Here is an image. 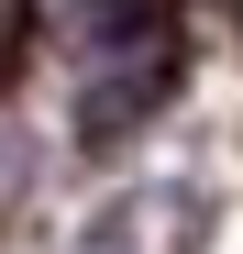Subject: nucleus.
<instances>
[{
	"label": "nucleus",
	"mask_w": 243,
	"mask_h": 254,
	"mask_svg": "<svg viewBox=\"0 0 243 254\" xmlns=\"http://www.w3.org/2000/svg\"><path fill=\"white\" fill-rule=\"evenodd\" d=\"M22 45H33V0H0V77L22 66Z\"/></svg>",
	"instance_id": "nucleus-1"
}]
</instances>
